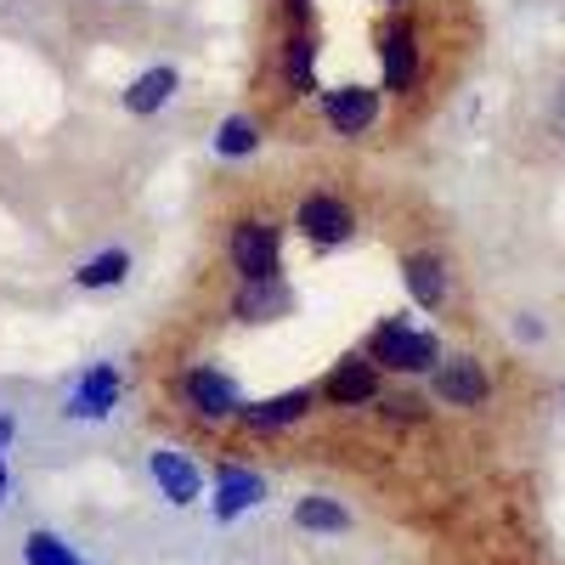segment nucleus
<instances>
[{
    "instance_id": "nucleus-13",
    "label": "nucleus",
    "mask_w": 565,
    "mask_h": 565,
    "mask_svg": "<svg viewBox=\"0 0 565 565\" xmlns=\"http://www.w3.org/2000/svg\"><path fill=\"white\" fill-rule=\"evenodd\" d=\"M311 407H317V391L300 385V391H282V396H266V402H244L238 418L249 430H282V424H300Z\"/></svg>"
},
{
    "instance_id": "nucleus-21",
    "label": "nucleus",
    "mask_w": 565,
    "mask_h": 565,
    "mask_svg": "<svg viewBox=\"0 0 565 565\" xmlns=\"http://www.w3.org/2000/svg\"><path fill=\"white\" fill-rule=\"evenodd\" d=\"M282 18H289L295 29H306L311 23V0H282Z\"/></svg>"
},
{
    "instance_id": "nucleus-15",
    "label": "nucleus",
    "mask_w": 565,
    "mask_h": 565,
    "mask_svg": "<svg viewBox=\"0 0 565 565\" xmlns=\"http://www.w3.org/2000/svg\"><path fill=\"white\" fill-rule=\"evenodd\" d=\"M175 85H181V74L170 68V63H159V68H141L130 85H125V114H136V119H148V114H159V108H170V97H175Z\"/></svg>"
},
{
    "instance_id": "nucleus-20",
    "label": "nucleus",
    "mask_w": 565,
    "mask_h": 565,
    "mask_svg": "<svg viewBox=\"0 0 565 565\" xmlns=\"http://www.w3.org/2000/svg\"><path fill=\"white\" fill-rule=\"evenodd\" d=\"M23 559L29 565H90V559H79L57 532H29V543H23Z\"/></svg>"
},
{
    "instance_id": "nucleus-1",
    "label": "nucleus",
    "mask_w": 565,
    "mask_h": 565,
    "mask_svg": "<svg viewBox=\"0 0 565 565\" xmlns=\"http://www.w3.org/2000/svg\"><path fill=\"white\" fill-rule=\"evenodd\" d=\"M367 356L391 373H436L441 367V340L430 328H413L407 317H385L367 340Z\"/></svg>"
},
{
    "instance_id": "nucleus-26",
    "label": "nucleus",
    "mask_w": 565,
    "mask_h": 565,
    "mask_svg": "<svg viewBox=\"0 0 565 565\" xmlns=\"http://www.w3.org/2000/svg\"><path fill=\"white\" fill-rule=\"evenodd\" d=\"M385 7H402V0H385Z\"/></svg>"
},
{
    "instance_id": "nucleus-24",
    "label": "nucleus",
    "mask_w": 565,
    "mask_h": 565,
    "mask_svg": "<svg viewBox=\"0 0 565 565\" xmlns=\"http://www.w3.org/2000/svg\"><path fill=\"white\" fill-rule=\"evenodd\" d=\"M12 430H18V424H12V413H0V452H7V441H12Z\"/></svg>"
},
{
    "instance_id": "nucleus-3",
    "label": "nucleus",
    "mask_w": 565,
    "mask_h": 565,
    "mask_svg": "<svg viewBox=\"0 0 565 565\" xmlns=\"http://www.w3.org/2000/svg\"><path fill=\"white\" fill-rule=\"evenodd\" d=\"M295 232L317 249H340V244L356 238V210L340 193H306L295 204Z\"/></svg>"
},
{
    "instance_id": "nucleus-25",
    "label": "nucleus",
    "mask_w": 565,
    "mask_h": 565,
    "mask_svg": "<svg viewBox=\"0 0 565 565\" xmlns=\"http://www.w3.org/2000/svg\"><path fill=\"white\" fill-rule=\"evenodd\" d=\"M0 503H7V458H0Z\"/></svg>"
},
{
    "instance_id": "nucleus-19",
    "label": "nucleus",
    "mask_w": 565,
    "mask_h": 565,
    "mask_svg": "<svg viewBox=\"0 0 565 565\" xmlns=\"http://www.w3.org/2000/svg\"><path fill=\"white\" fill-rule=\"evenodd\" d=\"M125 277H130V255H125V249H103V255H90V260L74 271L79 289H119Z\"/></svg>"
},
{
    "instance_id": "nucleus-10",
    "label": "nucleus",
    "mask_w": 565,
    "mask_h": 565,
    "mask_svg": "<svg viewBox=\"0 0 565 565\" xmlns=\"http://www.w3.org/2000/svg\"><path fill=\"white\" fill-rule=\"evenodd\" d=\"M119 391H125V380H119L114 362L85 367L79 385H74V396H68V418H108V413L119 407Z\"/></svg>"
},
{
    "instance_id": "nucleus-17",
    "label": "nucleus",
    "mask_w": 565,
    "mask_h": 565,
    "mask_svg": "<svg viewBox=\"0 0 565 565\" xmlns=\"http://www.w3.org/2000/svg\"><path fill=\"white\" fill-rule=\"evenodd\" d=\"M295 526L300 532H322V537H340V532H351V509L334 503V498H322V492H311V498L295 503Z\"/></svg>"
},
{
    "instance_id": "nucleus-12",
    "label": "nucleus",
    "mask_w": 565,
    "mask_h": 565,
    "mask_svg": "<svg viewBox=\"0 0 565 565\" xmlns=\"http://www.w3.org/2000/svg\"><path fill=\"white\" fill-rule=\"evenodd\" d=\"M148 469H153L159 492H164L175 509H186V503H199V498H204V476H199V463L186 458V452H175V447H159V452L148 458Z\"/></svg>"
},
{
    "instance_id": "nucleus-23",
    "label": "nucleus",
    "mask_w": 565,
    "mask_h": 565,
    "mask_svg": "<svg viewBox=\"0 0 565 565\" xmlns=\"http://www.w3.org/2000/svg\"><path fill=\"white\" fill-rule=\"evenodd\" d=\"M514 334H521V340H543V322L537 317H521V322H514Z\"/></svg>"
},
{
    "instance_id": "nucleus-4",
    "label": "nucleus",
    "mask_w": 565,
    "mask_h": 565,
    "mask_svg": "<svg viewBox=\"0 0 565 565\" xmlns=\"http://www.w3.org/2000/svg\"><path fill=\"white\" fill-rule=\"evenodd\" d=\"M322 125L334 136H367L380 125V85H362V79L328 85L322 90Z\"/></svg>"
},
{
    "instance_id": "nucleus-8",
    "label": "nucleus",
    "mask_w": 565,
    "mask_h": 565,
    "mask_svg": "<svg viewBox=\"0 0 565 565\" xmlns=\"http://www.w3.org/2000/svg\"><path fill=\"white\" fill-rule=\"evenodd\" d=\"M430 385L447 407H481L492 396V380L476 356H441V367L430 373Z\"/></svg>"
},
{
    "instance_id": "nucleus-5",
    "label": "nucleus",
    "mask_w": 565,
    "mask_h": 565,
    "mask_svg": "<svg viewBox=\"0 0 565 565\" xmlns=\"http://www.w3.org/2000/svg\"><path fill=\"white\" fill-rule=\"evenodd\" d=\"M232 317L244 328H260V322H282L295 317V289L289 277H238V295H232Z\"/></svg>"
},
{
    "instance_id": "nucleus-16",
    "label": "nucleus",
    "mask_w": 565,
    "mask_h": 565,
    "mask_svg": "<svg viewBox=\"0 0 565 565\" xmlns=\"http://www.w3.org/2000/svg\"><path fill=\"white\" fill-rule=\"evenodd\" d=\"M282 79H289L295 97L317 90V34L311 29H295L289 45H282Z\"/></svg>"
},
{
    "instance_id": "nucleus-9",
    "label": "nucleus",
    "mask_w": 565,
    "mask_h": 565,
    "mask_svg": "<svg viewBox=\"0 0 565 565\" xmlns=\"http://www.w3.org/2000/svg\"><path fill=\"white\" fill-rule=\"evenodd\" d=\"M181 402L193 407L199 418H238V407H244L238 385H232L221 367H193V373H186V380H181Z\"/></svg>"
},
{
    "instance_id": "nucleus-18",
    "label": "nucleus",
    "mask_w": 565,
    "mask_h": 565,
    "mask_svg": "<svg viewBox=\"0 0 565 565\" xmlns=\"http://www.w3.org/2000/svg\"><path fill=\"white\" fill-rule=\"evenodd\" d=\"M215 153H221V159H249V153H260V119H255V114H226L221 130H215Z\"/></svg>"
},
{
    "instance_id": "nucleus-14",
    "label": "nucleus",
    "mask_w": 565,
    "mask_h": 565,
    "mask_svg": "<svg viewBox=\"0 0 565 565\" xmlns=\"http://www.w3.org/2000/svg\"><path fill=\"white\" fill-rule=\"evenodd\" d=\"M266 498V481L255 469H238V463H221L215 469V521H238L244 509H255Z\"/></svg>"
},
{
    "instance_id": "nucleus-22",
    "label": "nucleus",
    "mask_w": 565,
    "mask_h": 565,
    "mask_svg": "<svg viewBox=\"0 0 565 565\" xmlns=\"http://www.w3.org/2000/svg\"><path fill=\"white\" fill-rule=\"evenodd\" d=\"M548 125H554V130L565 136V85L554 90V103H548Z\"/></svg>"
},
{
    "instance_id": "nucleus-6",
    "label": "nucleus",
    "mask_w": 565,
    "mask_h": 565,
    "mask_svg": "<svg viewBox=\"0 0 565 565\" xmlns=\"http://www.w3.org/2000/svg\"><path fill=\"white\" fill-rule=\"evenodd\" d=\"M380 63H385V90H396V97L418 85V34L407 18H391L380 29Z\"/></svg>"
},
{
    "instance_id": "nucleus-11",
    "label": "nucleus",
    "mask_w": 565,
    "mask_h": 565,
    "mask_svg": "<svg viewBox=\"0 0 565 565\" xmlns=\"http://www.w3.org/2000/svg\"><path fill=\"white\" fill-rule=\"evenodd\" d=\"M402 282H407V295H413V306H418V311H441V306H447V295H452L447 260H441V255H430V249H418V255H407V260H402Z\"/></svg>"
},
{
    "instance_id": "nucleus-7",
    "label": "nucleus",
    "mask_w": 565,
    "mask_h": 565,
    "mask_svg": "<svg viewBox=\"0 0 565 565\" xmlns=\"http://www.w3.org/2000/svg\"><path fill=\"white\" fill-rule=\"evenodd\" d=\"M317 396L334 402V407H367V402H380V362H373V356H345V362H334V373L322 380Z\"/></svg>"
},
{
    "instance_id": "nucleus-2",
    "label": "nucleus",
    "mask_w": 565,
    "mask_h": 565,
    "mask_svg": "<svg viewBox=\"0 0 565 565\" xmlns=\"http://www.w3.org/2000/svg\"><path fill=\"white\" fill-rule=\"evenodd\" d=\"M226 260L238 277H277L282 271V226L266 215H244L226 232Z\"/></svg>"
}]
</instances>
